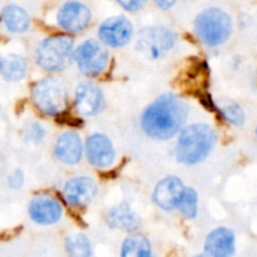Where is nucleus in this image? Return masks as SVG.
<instances>
[{"label": "nucleus", "instance_id": "nucleus-12", "mask_svg": "<svg viewBox=\"0 0 257 257\" xmlns=\"http://www.w3.org/2000/svg\"><path fill=\"white\" fill-rule=\"evenodd\" d=\"M97 193V185L89 177H74L64 186L65 200L74 207H84L92 202Z\"/></svg>", "mask_w": 257, "mask_h": 257}, {"label": "nucleus", "instance_id": "nucleus-8", "mask_svg": "<svg viewBox=\"0 0 257 257\" xmlns=\"http://www.w3.org/2000/svg\"><path fill=\"white\" fill-rule=\"evenodd\" d=\"M58 25L69 33L84 30L92 20V13L87 5L79 2H67L60 7L57 15Z\"/></svg>", "mask_w": 257, "mask_h": 257}, {"label": "nucleus", "instance_id": "nucleus-22", "mask_svg": "<svg viewBox=\"0 0 257 257\" xmlns=\"http://www.w3.org/2000/svg\"><path fill=\"white\" fill-rule=\"evenodd\" d=\"M197 206H198V196L193 188H186L183 197L181 200L178 210L185 216L187 220H193L197 215Z\"/></svg>", "mask_w": 257, "mask_h": 257}, {"label": "nucleus", "instance_id": "nucleus-6", "mask_svg": "<svg viewBox=\"0 0 257 257\" xmlns=\"http://www.w3.org/2000/svg\"><path fill=\"white\" fill-rule=\"evenodd\" d=\"M176 44V34L165 27L147 28L142 30L137 48L150 59H158L167 54Z\"/></svg>", "mask_w": 257, "mask_h": 257}, {"label": "nucleus", "instance_id": "nucleus-27", "mask_svg": "<svg viewBox=\"0 0 257 257\" xmlns=\"http://www.w3.org/2000/svg\"><path fill=\"white\" fill-rule=\"evenodd\" d=\"M196 257H212V256H210V255H208V253H207V255H200V256H196Z\"/></svg>", "mask_w": 257, "mask_h": 257}, {"label": "nucleus", "instance_id": "nucleus-26", "mask_svg": "<svg viewBox=\"0 0 257 257\" xmlns=\"http://www.w3.org/2000/svg\"><path fill=\"white\" fill-rule=\"evenodd\" d=\"M155 2L156 4L160 8H162V9H170V8H172L173 5H175V3L177 2V0H155Z\"/></svg>", "mask_w": 257, "mask_h": 257}, {"label": "nucleus", "instance_id": "nucleus-5", "mask_svg": "<svg viewBox=\"0 0 257 257\" xmlns=\"http://www.w3.org/2000/svg\"><path fill=\"white\" fill-rule=\"evenodd\" d=\"M33 100L40 112L47 115H59L68 105V92L62 82L47 78L33 88Z\"/></svg>", "mask_w": 257, "mask_h": 257}, {"label": "nucleus", "instance_id": "nucleus-16", "mask_svg": "<svg viewBox=\"0 0 257 257\" xmlns=\"http://www.w3.org/2000/svg\"><path fill=\"white\" fill-rule=\"evenodd\" d=\"M83 155L82 140L75 132H64L58 137L55 143V156L67 165H75Z\"/></svg>", "mask_w": 257, "mask_h": 257}, {"label": "nucleus", "instance_id": "nucleus-1", "mask_svg": "<svg viewBox=\"0 0 257 257\" xmlns=\"http://www.w3.org/2000/svg\"><path fill=\"white\" fill-rule=\"evenodd\" d=\"M187 118V105L176 95L163 94L146 108L141 125L156 140H170L182 128Z\"/></svg>", "mask_w": 257, "mask_h": 257}, {"label": "nucleus", "instance_id": "nucleus-23", "mask_svg": "<svg viewBox=\"0 0 257 257\" xmlns=\"http://www.w3.org/2000/svg\"><path fill=\"white\" fill-rule=\"evenodd\" d=\"M222 115L225 117V119H227L228 122L232 123V124L241 125L243 124V122H245V114H243V110L241 109L240 105L237 104H230L223 107Z\"/></svg>", "mask_w": 257, "mask_h": 257}, {"label": "nucleus", "instance_id": "nucleus-7", "mask_svg": "<svg viewBox=\"0 0 257 257\" xmlns=\"http://www.w3.org/2000/svg\"><path fill=\"white\" fill-rule=\"evenodd\" d=\"M74 60L83 74L95 77L107 68L108 53L95 40H85L75 49Z\"/></svg>", "mask_w": 257, "mask_h": 257}, {"label": "nucleus", "instance_id": "nucleus-14", "mask_svg": "<svg viewBox=\"0 0 257 257\" xmlns=\"http://www.w3.org/2000/svg\"><path fill=\"white\" fill-rule=\"evenodd\" d=\"M103 93L93 83H83L75 92V108L78 113L85 117L94 115L103 107Z\"/></svg>", "mask_w": 257, "mask_h": 257}, {"label": "nucleus", "instance_id": "nucleus-2", "mask_svg": "<svg viewBox=\"0 0 257 257\" xmlns=\"http://www.w3.org/2000/svg\"><path fill=\"white\" fill-rule=\"evenodd\" d=\"M217 136L207 124H192L181 132L176 156L181 163L197 165L207 158L215 146Z\"/></svg>", "mask_w": 257, "mask_h": 257}, {"label": "nucleus", "instance_id": "nucleus-24", "mask_svg": "<svg viewBox=\"0 0 257 257\" xmlns=\"http://www.w3.org/2000/svg\"><path fill=\"white\" fill-rule=\"evenodd\" d=\"M118 4L128 12H136L147 3V0H117Z\"/></svg>", "mask_w": 257, "mask_h": 257}, {"label": "nucleus", "instance_id": "nucleus-3", "mask_svg": "<svg viewBox=\"0 0 257 257\" xmlns=\"http://www.w3.org/2000/svg\"><path fill=\"white\" fill-rule=\"evenodd\" d=\"M195 29L201 42L208 47H217L230 38L232 20L223 10L210 8L196 18Z\"/></svg>", "mask_w": 257, "mask_h": 257}, {"label": "nucleus", "instance_id": "nucleus-21", "mask_svg": "<svg viewBox=\"0 0 257 257\" xmlns=\"http://www.w3.org/2000/svg\"><path fill=\"white\" fill-rule=\"evenodd\" d=\"M65 250L69 257H90L92 255L90 241L82 233L68 237L65 241Z\"/></svg>", "mask_w": 257, "mask_h": 257}, {"label": "nucleus", "instance_id": "nucleus-4", "mask_svg": "<svg viewBox=\"0 0 257 257\" xmlns=\"http://www.w3.org/2000/svg\"><path fill=\"white\" fill-rule=\"evenodd\" d=\"M73 39L68 35H53L43 40L35 52L38 65L48 72H59L69 63Z\"/></svg>", "mask_w": 257, "mask_h": 257}, {"label": "nucleus", "instance_id": "nucleus-17", "mask_svg": "<svg viewBox=\"0 0 257 257\" xmlns=\"http://www.w3.org/2000/svg\"><path fill=\"white\" fill-rule=\"evenodd\" d=\"M108 225L118 230L132 231L138 227V217L132 212L130 206L125 203L115 206L107 215Z\"/></svg>", "mask_w": 257, "mask_h": 257}, {"label": "nucleus", "instance_id": "nucleus-11", "mask_svg": "<svg viewBox=\"0 0 257 257\" xmlns=\"http://www.w3.org/2000/svg\"><path fill=\"white\" fill-rule=\"evenodd\" d=\"M186 187L177 177H166L156 186L153 192V201L158 207L171 211L180 206Z\"/></svg>", "mask_w": 257, "mask_h": 257}, {"label": "nucleus", "instance_id": "nucleus-10", "mask_svg": "<svg viewBox=\"0 0 257 257\" xmlns=\"http://www.w3.org/2000/svg\"><path fill=\"white\" fill-rule=\"evenodd\" d=\"M85 155L88 162L98 168L112 166L115 158V151L109 138L100 133L90 136L85 142Z\"/></svg>", "mask_w": 257, "mask_h": 257}, {"label": "nucleus", "instance_id": "nucleus-19", "mask_svg": "<svg viewBox=\"0 0 257 257\" xmlns=\"http://www.w3.org/2000/svg\"><path fill=\"white\" fill-rule=\"evenodd\" d=\"M3 23L10 32L24 33L29 28L30 19L27 12L20 7L8 5L3 9Z\"/></svg>", "mask_w": 257, "mask_h": 257}, {"label": "nucleus", "instance_id": "nucleus-20", "mask_svg": "<svg viewBox=\"0 0 257 257\" xmlns=\"http://www.w3.org/2000/svg\"><path fill=\"white\" fill-rule=\"evenodd\" d=\"M152 250L151 243L143 235L136 233V235L128 236L122 245L120 257H151Z\"/></svg>", "mask_w": 257, "mask_h": 257}, {"label": "nucleus", "instance_id": "nucleus-15", "mask_svg": "<svg viewBox=\"0 0 257 257\" xmlns=\"http://www.w3.org/2000/svg\"><path fill=\"white\" fill-rule=\"evenodd\" d=\"M205 250L212 257H231L235 252V235L226 227L216 228L206 237Z\"/></svg>", "mask_w": 257, "mask_h": 257}, {"label": "nucleus", "instance_id": "nucleus-9", "mask_svg": "<svg viewBox=\"0 0 257 257\" xmlns=\"http://www.w3.org/2000/svg\"><path fill=\"white\" fill-rule=\"evenodd\" d=\"M133 34L132 23L124 17H113L102 23L98 35L105 45L119 48L127 44Z\"/></svg>", "mask_w": 257, "mask_h": 257}, {"label": "nucleus", "instance_id": "nucleus-28", "mask_svg": "<svg viewBox=\"0 0 257 257\" xmlns=\"http://www.w3.org/2000/svg\"><path fill=\"white\" fill-rule=\"evenodd\" d=\"M256 135H257V131H256Z\"/></svg>", "mask_w": 257, "mask_h": 257}, {"label": "nucleus", "instance_id": "nucleus-18", "mask_svg": "<svg viewBox=\"0 0 257 257\" xmlns=\"http://www.w3.org/2000/svg\"><path fill=\"white\" fill-rule=\"evenodd\" d=\"M0 73L3 78L10 82L23 79L27 74V60L18 54H8L2 58Z\"/></svg>", "mask_w": 257, "mask_h": 257}, {"label": "nucleus", "instance_id": "nucleus-25", "mask_svg": "<svg viewBox=\"0 0 257 257\" xmlns=\"http://www.w3.org/2000/svg\"><path fill=\"white\" fill-rule=\"evenodd\" d=\"M24 183V175L22 171H15L12 176H9V186L13 190H18Z\"/></svg>", "mask_w": 257, "mask_h": 257}, {"label": "nucleus", "instance_id": "nucleus-13", "mask_svg": "<svg viewBox=\"0 0 257 257\" xmlns=\"http://www.w3.org/2000/svg\"><path fill=\"white\" fill-rule=\"evenodd\" d=\"M29 216L39 225H53L62 217V206L55 198L39 196L33 198L29 203Z\"/></svg>", "mask_w": 257, "mask_h": 257}]
</instances>
